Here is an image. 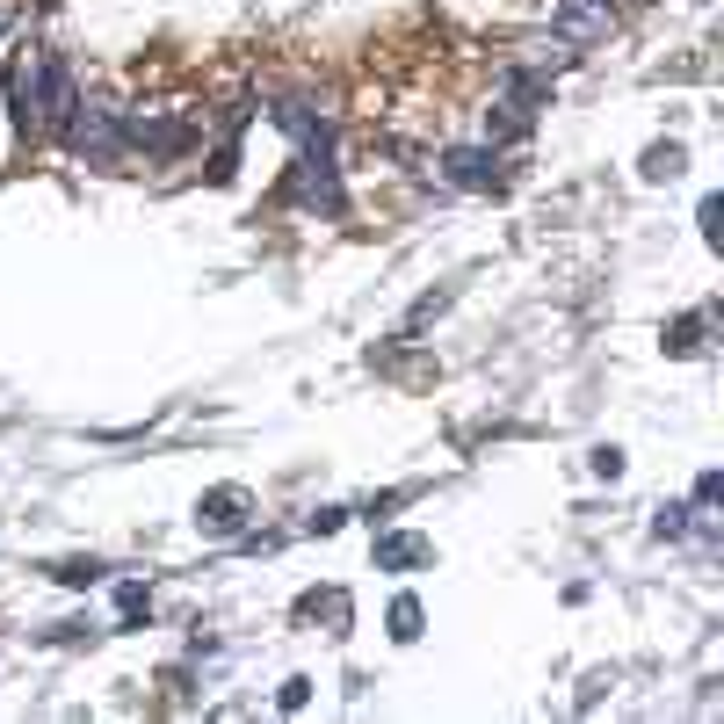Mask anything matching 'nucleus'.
I'll list each match as a JSON object with an SVG mask.
<instances>
[{"label": "nucleus", "instance_id": "nucleus-1", "mask_svg": "<svg viewBox=\"0 0 724 724\" xmlns=\"http://www.w3.org/2000/svg\"><path fill=\"white\" fill-rule=\"evenodd\" d=\"M449 174L471 181V189H478V181H493V174H486V153H449Z\"/></svg>", "mask_w": 724, "mask_h": 724}]
</instances>
